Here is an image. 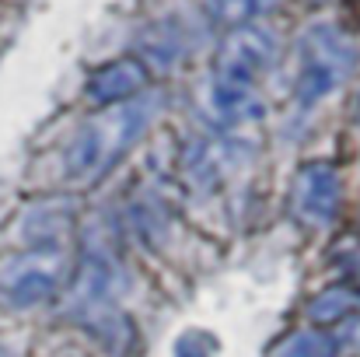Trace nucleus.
<instances>
[{
    "label": "nucleus",
    "instance_id": "f257e3e1",
    "mask_svg": "<svg viewBox=\"0 0 360 357\" xmlns=\"http://www.w3.org/2000/svg\"><path fill=\"white\" fill-rule=\"evenodd\" d=\"M158 113L154 95H140L133 102H122L112 109H102L95 119H88L63 151V172L70 182H98L109 175L126 151L147 133L150 119Z\"/></svg>",
    "mask_w": 360,
    "mask_h": 357
},
{
    "label": "nucleus",
    "instance_id": "f03ea898",
    "mask_svg": "<svg viewBox=\"0 0 360 357\" xmlns=\"http://www.w3.org/2000/svg\"><path fill=\"white\" fill-rule=\"evenodd\" d=\"M357 67V46L329 21L311 25L301 35L297 46V77H294V99L301 109L319 106L329 99Z\"/></svg>",
    "mask_w": 360,
    "mask_h": 357
},
{
    "label": "nucleus",
    "instance_id": "7ed1b4c3",
    "mask_svg": "<svg viewBox=\"0 0 360 357\" xmlns=\"http://www.w3.org/2000/svg\"><path fill=\"white\" fill-rule=\"evenodd\" d=\"M67 277L63 249H28L0 266V301L7 308L46 305Z\"/></svg>",
    "mask_w": 360,
    "mask_h": 357
},
{
    "label": "nucleus",
    "instance_id": "20e7f679",
    "mask_svg": "<svg viewBox=\"0 0 360 357\" xmlns=\"http://www.w3.org/2000/svg\"><path fill=\"white\" fill-rule=\"evenodd\" d=\"M290 207H294L297 221H304L311 228H329L343 207V182H340L336 165H329V161L301 165L294 175V186H290Z\"/></svg>",
    "mask_w": 360,
    "mask_h": 357
},
{
    "label": "nucleus",
    "instance_id": "39448f33",
    "mask_svg": "<svg viewBox=\"0 0 360 357\" xmlns=\"http://www.w3.org/2000/svg\"><path fill=\"white\" fill-rule=\"evenodd\" d=\"M276 60V35L259 28V25H245L228 32L221 56H217V77H231L241 84H255Z\"/></svg>",
    "mask_w": 360,
    "mask_h": 357
},
{
    "label": "nucleus",
    "instance_id": "423d86ee",
    "mask_svg": "<svg viewBox=\"0 0 360 357\" xmlns=\"http://www.w3.org/2000/svg\"><path fill=\"white\" fill-rule=\"evenodd\" d=\"M147 84H150V70L136 56H122V60L98 67L88 77V102L98 109H112V106L147 95Z\"/></svg>",
    "mask_w": 360,
    "mask_h": 357
},
{
    "label": "nucleus",
    "instance_id": "0eeeda50",
    "mask_svg": "<svg viewBox=\"0 0 360 357\" xmlns=\"http://www.w3.org/2000/svg\"><path fill=\"white\" fill-rule=\"evenodd\" d=\"M207 113L221 126H245V123L262 119L266 106H262V95L255 92V84H241V81L214 74V81L207 88Z\"/></svg>",
    "mask_w": 360,
    "mask_h": 357
},
{
    "label": "nucleus",
    "instance_id": "6e6552de",
    "mask_svg": "<svg viewBox=\"0 0 360 357\" xmlns=\"http://www.w3.org/2000/svg\"><path fill=\"white\" fill-rule=\"evenodd\" d=\"M360 315V298L350 287H329V291H319L311 301H308V319L319 326V330H333L347 319H357Z\"/></svg>",
    "mask_w": 360,
    "mask_h": 357
},
{
    "label": "nucleus",
    "instance_id": "1a4fd4ad",
    "mask_svg": "<svg viewBox=\"0 0 360 357\" xmlns=\"http://www.w3.org/2000/svg\"><path fill=\"white\" fill-rule=\"evenodd\" d=\"M340 337H333L329 330H319V326H311V330H294V333H287L273 351L269 357H340Z\"/></svg>",
    "mask_w": 360,
    "mask_h": 357
},
{
    "label": "nucleus",
    "instance_id": "9d476101",
    "mask_svg": "<svg viewBox=\"0 0 360 357\" xmlns=\"http://www.w3.org/2000/svg\"><path fill=\"white\" fill-rule=\"evenodd\" d=\"M207 4V14L214 25L221 28H245V25H255L276 0H203Z\"/></svg>",
    "mask_w": 360,
    "mask_h": 357
},
{
    "label": "nucleus",
    "instance_id": "9b49d317",
    "mask_svg": "<svg viewBox=\"0 0 360 357\" xmlns=\"http://www.w3.org/2000/svg\"><path fill=\"white\" fill-rule=\"evenodd\" d=\"M179 53H182V35H179V28H175L172 21H161V25H154V28L143 32V53H140L136 60H140L143 67H147V63L172 67V63L179 60Z\"/></svg>",
    "mask_w": 360,
    "mask_h": 357
},
{
    "label": "nucleus",
    "instance_id": "f8f14e48",
    "mask_svg": "<svg viewBox=\"0 0 360 357\" xmlns=\"http://www.w3.org/2000/svg\"><path fill=\"white\" fill-rule=\"evenodd\" d=\"M0 357H11V354H7V351H4V347H0Z\"/></svg>",
    "mask_w": 360,
    "mask_h": 357
}]
</instances>
